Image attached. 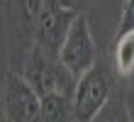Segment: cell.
<instances>
[{
  "label": "cell",
  "mask_w": 134,
  "mask_h": 122,
  "mask_svg": "<svg viewBox=\"0 0 134 122\" xmlns=\"http://www.w3.org/2000/svg\"><path fill=\"white\" fill-rule=\"evenodd\" d=\"M44 0H3L7 71H20L34 46V29L42 15Z\"/></svg>",
  "instance_id": "cell-1"
},
{
  "label": "cell",
  "mask_w": 134,
  "mask_h": 122,
  "mask_svg": "<svg viewBox=\"0 0 134 122\" xmlns=\"http://www.w3.org/2000/svg\"><path fill=\"white\" fill-rule=\"evenodd\" d=\"M115 68L98 61L88 73H83L76 83L73 95V112L76 122H93L98 112L115 98L117 83H115Z\"/></svg>",
  "instance_id": "cell-2"
},
{
  "label": "cell",
  "mask_w": 134,
  "mask_h": 122,
  "mask_svg": "<svg viewBox=\"0 0 134 122\" xmlns=\"http://www.w3.org/2000/svg\"><path fill=\"white\" fill-rule=\"evenodd\" d=\"M17 73H22V78L34 88V93L39 98H44L49 93H64L68 98L76 95L78 78L59 59H49V56H44L37 49H32L27 54V59Z\"/></svg>",
  "instance_id": "cell-3"
},
{
  "label": "cell",
  "mask_w": 134,
  "mask_h": 122,
  "mask_svg": "<svg viewBox=\"0 0 134 122\" xmlns=\"http://www.w3.org/2000/svg\"><path fill=\"white\" fill-rule=\"evenodd\" d=\"M81 12L66 7L61 0H44L42 15L37 20V29H34V46L37 51H42L49 59H59L61 49L66 44V37L71 27H73L76 17Z\"/></svg>",
  "instance_id": "cell-4"
},
{
  "label": "cell",
  "mask_w": 134,
  "mask_h": 122,
  "mask_svg": "<svg viewBox=\"0 0 134 122\" xmlns=\"http://www.w3.org/2000/svg\"><path fill=\"white\" fill-rule=\"evenodd\" d=\"M3 120L42 122V98L17 71H7L3 81Z\"/></svg>",
  "instance_id": "cell-5"
},
{
  "label": "cell",
  "mask_w": 134,
  "mask_h": 122,
  "mask_svg": "<svg viewBox=\"0 0 134 122\" xmlns=\"http://www.w3.org/2000/svg\"><path fill=\"white\" fill-rule=\"evenodd\" d=\"M59 61L76 78H81L83 73H88L98 63V49H95V39H93V32H90L85 12H81L76 17L73 27H71L68 37H66V44L61 49Z\"/></svg>",
  "instance_id": "cell-6"
},
{
  "label": "cell",
  "mask_w": 134,
  "mask_h": 122,
  "mask_svg": "<svg viewBox=\"0 0 134 122\" xmlns=\"http://www.w3.org/2000/svg\"><path fill=\"white\" fill-rule=\"evenodd\" d=\"M42 122H76L73 98L64 93H49L42 98Z\"/></svg>",
  "instance_id": "cell-7"
},
{
  "label": "cell",
  "mask_w": 134,
  "mask_h": 122,
  "mask_svg": "<svg viewBox=\"0 0 134 122\" xmlns=\"http://www.w3.org/2000/svg\"><path fill=\"white\" fill-rule=\"evenodd\" d=\"M112 68L120 78L134 76V32L112 39Z\"/></svg>",
  "instance_id": "cell-8"
},
{
  "label": "cell",
  "mask_w": 134,
  "mask_h": 122,
  "mask_svg": "<svg viewBox=\"0 0 134 122\" xmlns=\"http://www.w3.org/2000/svg\"><path fill=\"white\" fill-rule=\"evenodd\" d=\"M93 122H132L129 120V112H127V105H124L122 91L115 93V98L98 112V117L93 120Z\"/></svg>",
  "instance_id": "cell-9"
},
{
  "label": "cell",
  "mask_w": 134,
  "mask_h": 122,
  "mask_svg": "<svg viewBox=\"0 0 134 122\" xmlns=\"http://www.w3.org/2000/svg\"><path fill=\"white\" fill-rule=\"evenodd\" d=\"M134 32V0H127L124 3V10H122V20H120V27H117L115 37H124Z\"/></svg>",
  "instance_id": "cell-10"
},
{
  "label": "cell",
  "mask_w": 134,
  "mask_h": 122,
  "mask_svg": "<svg viewBox=\"0 0 134 122\" xmlns=\"http://www.w3.org/2000/svg\"><path fill=\"white\" fill-rule=\"evenodd\" d=\"M124 105H127V112H129V120L134 122V76L129 78V86L124 88Z\"/></svg>",
  "instance_id": "cell-11"
},
{
  "label": "cell",
  "mask_w": 134,
  "mask_h": 122,
  "mask_svg": "<svg viewBox=\"0 0 134 122\" xmlns=\"http://www.w3.org/2000/svg\"><path fill=\"white\" fill-rule=\"evenodd\" d=\"M66 7H71V10H76V12H83V7L88 5V3H93V0H61Z\"/></svg>",
  "instance_id": "cell-12"
},
{
  "label": "cell",
  "mask_w": 134,
  "mask_h": 122,
  "mask_svg": "<svg viewBox=\"0 0 134 122\" xmlns=\"http://www.w3.org/2000/svg\"><path fill=\"white\" fill-rule=\"evenodd\" d=\"M3 122H5V120H3Z\"/></svg>",
  "instance_id": "cell-13"
}]
</instances>
